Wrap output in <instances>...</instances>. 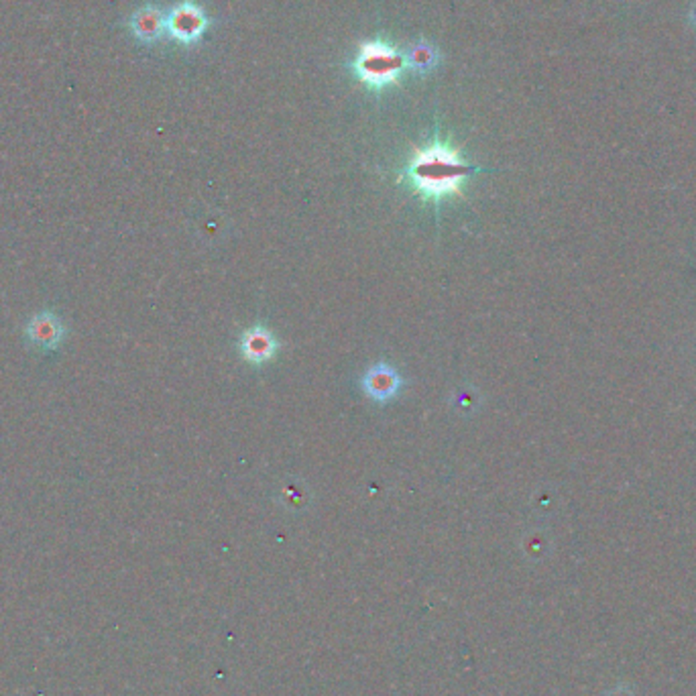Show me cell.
I'll return each mask as SVG.
<instances>
[{"label":"cell","mask_w":696,"mask_h":696,"mask_svg":"<svg viewBox=\"0 0 696 696\" xmlns=\"http://www.w3.org/2000/svg\"><path fill=\"white\" fill-rule=\"evenodd\" d=\"M476 171L481 169L466 163L450 143L434 138L430 145L414 151L404 169V179L425 202L438 206L450 196H463V184Z\"/></svg>","instance_id":"cell-1"},{"label":"cell","mask_w":696,"mask_h":696,"mask_svg":"<svg viewBox=\"0 0 696 696\" xmlns=\"http://www.w3.org/2000/svg\"><path fill=\"white\" fill-rule=\"evenodd\" d=\"M353 69L363 84L383 90L397 84L407 66L404 51H397L385 41H369L359 47Z\"/></svg>","instance_id":"cell-2"},{"label":"cell","mask_w":696,"mask_h":696,"mask_svg":"<svg viewBox=\"0 0 696 696\" xmlns=\"http://www.w3.org/2000/svg\"><path fill=\"white\" fill-rule=\"evenodd\" d=\"M208 25H210V19H208L204 8H200L198 5L186 0V3H179L169 13L168 21H165V31L176 41L189 46V43H196L202 37Z\"/></svg>","instance_id":"cell-3"},{"label":"cell","mask_w":696,"mask_h":696,"mask_svg":"<svg viewBox=\"0 0 696 696\" xmlns=\"http://www.w3.org/2000/svg\"><path fill=\"white\" fill-rule=\"evenodd\" d=\"M25 338H27V344L33 346L35 351H57L66 338V324L54 312L46 310L41 314L31 316L27 328H25Z\"/></svg>","instance_id":"cell-4"},{"label":"cell","mask_w":696,"mask_h":696,"mask_svg":"<svg viewBox=\"0 0 696 696\" xmlns=\"http://www.w3.org/2000/svg\"><path fill=\"white\" fill-rule=\"evenodd\" d=\"M402 383L404 381L399 377V373L391 369L389 364H375L364 375L363 389L375 402H389V399H394L399 394Z\"/></svg>","instance_id":"cell-5"},{"label":"cell","mask_w":696,"mask_h":696,"mask_svg":"<svg viewBox=\"0 0 696 696\" xmlns=\"http://www.w3.org/2000/svg\"><path fill=\"white\" fill-rule=\"evenodd\" d=\"M241 353L245 356V361L253 364H265L275 356L277 353V341L275 336L269 333L263 326H255L247 330L241 338Z\"/></svg>","instance_id":"cell-6"},{"label":"cell","mask_w":696,"mask_h":696,"mask_svg":"<svg viewBox=\"0 0 696 696\" xmlns=\"http://www.w3.org/2000/svg\"><path fill=\"white\" fill-rule=\"evenodd\" d=\"M405 66L415 74H428L440 64V51L428 41H417L414 46L404 51Z\"/></svg>","instance_id":"cell-7"},{"label":"cell","mask_w":696,"mask_h":696,"mask_svg":"<svg viewBox=\"0 0 696 696\" xmlns=\"http://www.w3.org/2000/svg\"><path fill=\"white\" fill-rule=\"evenodd\" d=\"M165 21H168V16H163L158 8L147 6L133 16L130 25H133V31L138 39L158 41L165 31Z\"/></svg>","instance_id":"cell-8"},{"label":"cell","mask_w":696,"mask_h":696,"mask_svg":"<svg viewBox=\"0 0 696 696\" xmlns=\"http://www.w3.org/2000/svg\"><path fill=\"white\" fill-rule=\"evenodd\" d=\"M689 23H691V27L696 31V3L691 6V11H689Z\"/></svg>","instance_id":"cell-9"}]
</instances>
